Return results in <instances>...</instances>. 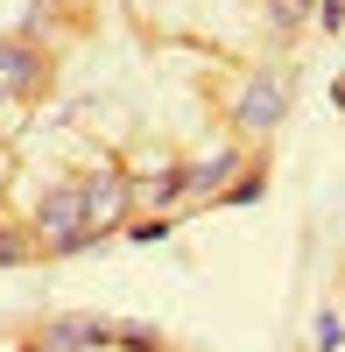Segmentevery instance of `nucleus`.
I'll return each instance as SVG.
<instances>
[{
    "instance_id": "obj_1",
    "label": "nucleus",
    "mask_w": 345,
    "mask_h": 352,
    "mask_svg": "<svg viewBox=\"0 0 345 352\" xmlns=\"http://www.w3.org/2000/svg\"><path fill=\"white\" fill-rule=\"evenodd\" d=\"M36 240L56 247V254L92 247V232H85V204H78V184H64V190H49V197H43V212H36Z\"/></svg>"
},
{
    "instance_id": "obj_2",
    "label": "nucleus",
    "mask_w": 345,
    "mask_h": 352,
    "mask_svg": "<svg viewBox=\"0 0 345 352\" xmlns=\"http://www.w3.org/2000/svg\"><path fill=\"white\" fill-rule=\"evenodd\" d=\"M282 106H289V78H282V71H254L233 113H240V127H247V134H268V127L282 120Z\"/></svg>"
},
{
    "instance_id": "obj_3",
    "label": "nucleus",
    "mask_w": 345,
    "mask_h": 352,
    "mask_svg": "<svg viewBox=\"0 0 345 352\" xmlns=\"http://www.w3.org/2000/svg\"><path fill=\"white\" fill-rule=\"evenodd\" d=\"M78 204H85V232L99 240L106 226L127 219V184H120L113 169H99V176H85V184H78Z\"/></svg>"
},
{
    "instance_id": "obj_4",
    "label": "nucleus",
    "mask_w": 345,
    "mask_h": 352,
    "mask_svg": "<svg viewBox=\"0 0 345 352\" xmlns=\"http://www.w3.org/2000/svg\"><path fill=\"white\" fill-rule=\"evenodd\" d=\"M43 78V56L28 43H0V99H21L28 85Z\"/></svg>"
},
{
    "instance_id": "obj_5",
    "label": "nucleus",
    "mask_w": 345,
    "mask_h": 352,
    "mask_svg": "<svg viewBox=\"0 0 345 352\" xmlns=\"http://www.w3.org/2000/svg\"><path fill=\"white\" fill-rule=\"evenodd\" d=\"M99 338H113V324H99V317H56V324L43 331V352H85Z\"/></svg>"
},
{
    "instance_id": "obj_6",
    "label": "nucleus",
    "mask_w": 345,
    "mask_h": 352,
    "mask_svg": "<svg viewBox=\"0 0 345 352\" xmlns=\"http://www.w3.org/2000/svg\"><path fill=\"white\" fill-rule=\"evenodd\" d=\"M338 345H345V324L324 310V317H318V352H338Z\"/></svg>"
},
{
    "instance_id": "obj_7",
    "label": "nucleus",
    "mask_w": 345,
    "mask_h": 352,
    "mask_svg": "<svg viewBox=\"0 0 345 352\" xmlns=\"http://www.w3.org/2000/svg\"><path fill=\"white\" fill-rule=\"evenodd\" d=\"M303 14H310V0H275V21H282V28H296Z\"/></svg>"
},
{
    "instance_id": "obj_8",
    "label": "nucleus",
    "mask_w": 345,
    "mask_h": 352,
    "mask_svg": "<svg viewBox=\"0 0 345 352\" xmlns=\"http://www.w3.org/2000/svg\"><path fill=\"white\" fill-rule=\"evenodd\" d=\"M28 254V240H21V232H0V268H8V261H21Z\"/></svg>"
},
{
    "instance_id": "obj_9",
    "label": "nucleus",
    "mask_w": 345,
    "mask_h": 352,
    "mask_svg": "<svg viewBox=\"0 0 345 352\" xmlns=\"http://www.w3.org/2000/svg\"><path fill=\"white\" fill-rule=\"evenodd\" d=\"M318 21H324V28H338V21H345V0H324V8H318Z\"/></svg>"
},
{
    "instance_id": "obj_10",
    "label": "nucleus",
    "mask_w": 345,
    "mask_h": 352,
    "mask_svg": "<svg viewBox=\"0 0 345 352\" xmlns=\"http://www.w3.org/2000/svg\"><path fill=\"white\" fill-rule=\"evenodd\" d=\"M56 8H85V0H56Z\"/></svg>"
}]
</instances>
